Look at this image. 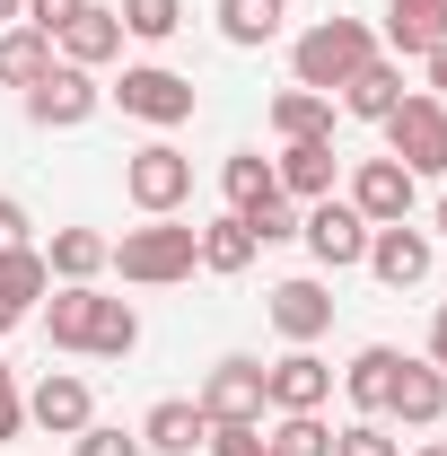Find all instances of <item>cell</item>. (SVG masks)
I'll return each mask as SVG.
<instances>
[{
    "instance_id": "1",
    "label": "cell",
    "mask_w": 447,
    "mask_h": 456,
    "mask_svg": "<svg viewBox=\"0 0 447 456\" xmlns=\"http://www.w3.org/2000/svg\"><path fill=\"white\" fill-rule=\"evenodd\" d=\"M45 334H53V351L132 360V351H141V316H132V298H106L97 281H61L53 307H45Z\"/></svg>"
},
{
    "instance_id": "2",
    "label": "cell",
    "mask_w": 447,
    "mask_h": 456,
    "mask_svg": "<svg viewBox=\"0 0 447 456\" xmlns=\"http://www.w3.org/2000/svg\"><path fill=\"white\" fill-rule=\"evenodd\" d=\"M193 264H202V228H184V220L123 228V246H114V273H123V281H141V289L193 281Z\"/></svg>"
},
{
    "instance_id": "3",
    "label": "cell",
    "mask_w": 447,
    "mask_h": 456,
    "mask_svg": "<svg viewBox=\"0 0 447 456\" xmlns=\"http://www.w3.org/2000/svg\"><path fill=\"white\" fill-rule=\"evenodd\" d=\"M360 61H378V36H369L360 18H316V27L289 45V70H298V88H316V97H334V88L360 70Z\"/></svg>"
},
{
    "instance_id": "4",
    "label": "cell",
    "mask_w": 447,
    "mask_h": 456,
    "mask_svg": "<svg viewBox=\"0 0 447 456\" xmlns=\"http://www.w3.org/2000/svg\"><path fill=\"white\" fill-rule=\"evenodd\" d=\"M386 159L403 175H447V97H430V88H412L403 106L386 114Z\"/></svg>"
},
{
    "instance_id": "5",
    "label": "cell",
    "mask_w": 447,
    "mask_h": 456,
    "mask_svg": "<svg viewBox=\"0 0 447 456\" xmlns=\"http://www.w3.org/2000/svg\"><path fill=\"white\" fill-rule=\"evenodd\" d=\"M123 193H132V211L175 220V211H184V193H193V159H184L175 141H150V150H132V159H123Z\"/></svg>"
},
{
    "instance_id": "6",
    "label": "cell",
    "mask_w": 447,
    "mask_h": 456,
    "mask_svg": "<svg viewBox=\"0 0 447 456\" xmlns=\"http://www.w3.org/2000/svg\"><path fill=\"white\" fill-rule=\"evenodd\" d=\"M114 106L132 114V123H158V132H175V123H193V79H175V70H158V61H141V70H123L106 88Z\"/></svg>"
},
{
    "instance_id": "7",
    "label": "cell",
    "mask_w": 447,
    "mask_h": 456,
    "mask_svg": "<svg viewBox=\"0 0 447 456\" xmlns=\"http://www.w3.org/2000/svg\"><path fill=\"white\" fill-rule=\"evenodd\" d=\"M325 395H334V369L316 360V342H289L264 369V412H325Z\"/></svg>"
},
{
    "instance_id": "8",
    "label": "cell",
    "mask_w": 447,
    "mask_h": 456,
    "mask_svg": "<svg viewBox=\"0 0 447 456\" xmlns=\"http://www.w3.org/2000/svg\"><path fill=\"white\" fill-rule=\"evenodd\" d=\"M97 106H106V88H97V70H79V61H53V70L27 88V114H36L45 132H70V123H88Z\"/></svg>"
},
{
    "instance_id": "9",
    "label": "cell",
    "mask_w": 447,
    "mask_h": 456,
    "mask_svg": "<svg viewBox=\"0 0 447 456\" xmlns=\"http://www.w3.org/2000/svg\"><path fill=\"white\" fill-rule=\"evenodd\" d=\"M298 237H307V255H316L325 273H351V264L369 255V220H360L351 202H334V193L298 211Z\"/></svg>"
},
{
    "instance_id": "10",
    "label": "cell",
    "mask_w": 447,
    "mask_h": 456,
    "mask_svg": "<svg viewBox=\"0 0 447 456\" xmlns=\"http://www.w3.org/2000/svg\"><path fill=\"white\" fill-rule=\"evenodd\" d=\"M430 255H439V246H430V228L394 220V228H369V255H360V264H369L386 289H421V281H430Z\"/></svg>"
},
{
    "instance_id": "11",
    "label": "cell",
    "mask_w": 447,
    "mask_h": 456,
    "mask_svg": "<svg viewBox=\"0 0 447 456\" xmlns=\"http://www.w3.org/2000/svg\"><path fill=\"white\" fill-rule=\"evenodd\" d=\"M27 421H36V430H53V439H79V430L97 421V395H88V378H70V369H45V378L27 387Z\"/></svg>"
},
{
    "instance_id": "12",
    "label": "cell",
    "mask_w": 447,
    "mask_h": 456,
    "mask_svg": "<svg viewBox=\"0 0 447 456\" xmlns=\"http://www.w3.org/2000/svg\"><path fill=\"white\" fill-rule=\"evenodd\" d=\"M412 193H421V175H403L394 159H360V167H351V211H360L369 228L412 220Z\"/></svg>"
},
{
    "instance_id": "13",
    "label": "cell",
    "mask_w": 447,
    "mask_h": 456,
    "mask_svg": "<svg viewBox=\"0 0 447 456\" xmlns=\"http://www.w3.org/2000/svg\"><path fill=\"white\" fill-rule=\"evenodd\" d=\"M193 403H202L211 430H220V421H264V360H220Z\"/></svg>"
},
{
    "instance_id": "14",
    "label": "cell",
    "mask_w": 447,
    "mask_h": 456,
    "mask_svg": "<svg viewBox=\"0 0 447 456\" xmlns=\"http://www.w3.org/2000/svg\"><path fill=\"white\" fill-rule=\"evenodd\" d=\"M386 412L403 421V430H439V421H447V369H430V360H403V369H394Z\"/></svg>"
},
{
    "instance_id": "15",
    "label": "cell",
    "mask_w": 447,
    "mask_h": 456,
    "mask_svg": "<svg viewBox=\"0 0 447 456\" xmlns=\"http://www.w3.org/2000/svg\"><path fill=\"white\" fill-rule=\"evenodd\" d=\"M272 334L280 342H325L334 334V289L325 281H280L272 289Z\"/></svg>"
},
{
    "instance_id": "16",
    "label": "cell",
    "mask_w": 447,
    "mask_h": 456,
    "mask_svg": "<svg viewBox=\"0 0 447 456\" xmlns=\"http://www.w3.org/2000/svg\"><path fill=\"white\" fill-rule=\"evenodd\" d=\"M45 289H53V273H45V246H9V255H0V334H9V325H27Z\"/></svg>"
},
{
    "instance_id": "17",
    "label": "cell",
    "mask_w": 447,
    "mask_h": 456,
    "mask_svg": "<svg viewBox=\"0 0 447 456\" xmlns=\"http://www.w3.org/2000/svg\"><path fill=\"white\" fill-rule=\"evenodd\" d=\"M403 97H412V88H403V61H386V53L360 61V70L342 79V114H360V123H386Z\"/></svg>"
},
{
    "instance_id": "18",
    "label": "cell",
    "mask_w": 447,
    "mask_h": 456,
    "mask_svg": "<svg viewBox=\"0 0 447 456\" xmlns=\"http://www.w3.org/2000/svg\"><path fill=\"white\" fill-rule=\"evenodd\" d=\"M386 45L403 61H430L447 45V0H386Z\"/></svg>"
},
{
    "instance_id": "19",
    "label": "cell",
    "mask_w": 447,
    "mask_h": 456,
    "mask_svg": "<svg viewBox=\"0 0 447 456\" xmlns=\"http://www.w3.org/2000/svg\"><path fill=\"white\" fill-rule=\"evenodd\" d=\"M53 53H61V61H79V70H106V61L123 53V18L88 0V9H79V18H70V27L53 36Z\"/></svg>"
},
{
    "instance_id": "20",
    "label": "cell",
    "mask_w": 447,
    "mask_h": 456,
    "mask_svg": "<svg viewBox=\"0 0 447 456\" xmlns=\"http://www.w3.org/2000/svg\"><path fill=\"white\" fill-rule=\"evenodd\" d=\"M334 141H289V150H280L272 159V175H280V193H289V202H325V193H334Z\"/></svg>"
},
{
    "instance_id": "21",
    "label": "cell",
    "mask_w": 447,
    "mask_h": 456,
    "mask_svg": "<svg viewBox=\"0 0 447 456\" xmlns=\"http://www.w3.org/2000/svg\"><path fill=\"white\" fill-rule=\"evenodd\" d=\"M202 439H211V421H202V403H193V395L150 403V421H141V448H158V456H193Z\"/></svg>"
},
{
    "instance_id": "22",
    "label": "cell",
    "mask_w": 447,
    "mask_h": 456,
    "mask_svg": "<svg viewBox=\"0 0 447 456\" xmlns=\"http://www.w3.org/2000/svg\"><path fill=\"white\" fill-rule=\"evenodd\" d=\"M394 369H403V351H386V342H369L351 369H342V395L360 403V421H378L386 412V395H394Z\"/></svg>"
},
{
    "instance_id": "23",
    "label": "cell",
    "mask_w": 447,
    "mask_h": 456,
    "mask_svg": "<svg viewBox=\"0 0 447 456\" xmlns=\"http://www.w3.org/2000/svg\"><path fill=\"white\" fill-rule=\"evenodd\" d=\"M106 264H114V246L97 228H53V246H45V273L53 281H97Z\"/></svg>"
},
{
    "instance_id": "24",
    "label": "cell",
    "mask_w": 447,
    "mask_h": 456,
    "mask_svg": "<svg viewBox=\"0 0 447 456\" xmlns=\"http://www.w3.org/2000/svg\"><path fill=\"white\" fill-rule=\"evenodd\" d=\"M272 132H280V141H334V97L280 88V97H272Z\"/></svg>"
},
{
    "instance_id": "25",
    "label": "cell",
    "mask_w": 447,
    "mask_h": 456,
    "mask_svg": "<svg viewBox=\"0 0 447 456\" xmlns=\"http://www.w3.org/2000/svg\"><path fill=\"white\" fill-rule=\"evenodd\" d=\"M53 61H61V53H53V36H36V27H9V36H0V88H36Z\"/></svg>"
},
{
    "instance_id": "26",
    "label": "cell",
    "mask_w": 447,
    "mask_h": 456,
    "mask_svg": "<svg viewBox=\"0 0 447 456\" xmlns=\"http://www.w3.org/2000/svg\"><path fill=\"white\" fill-rule=\"evenodd\" d=\"M220 193H228V211L246 220V211H264V202L280 193V175H272V159H255V150H237V159L220 167Z\"/></svg>"
},
{
    "instance_id": "27",
    "label": "cell",
    "mask_w": 447,
    "mask_h": 456,
    "mask_svg": "<svg viewBox=\"0 0 447 456\" xmlns=\"http://www.w3.org/2000/svg\"><path fill=\"white\" fill-rule=\"evenodd\" d=\"M280 18H289V0H220V36H228V45H246V53L272 45Z\"/></svg>"
},
{
    "instance_id": "28",
    "label": "cell",
    "mask_w": 447,
    "mask_h": 456,
    "mask_svg": "<svg viewBox=\"0 0 447 456\" xmlns=\"http://www.w3.org/2000/svg\"><path fill=\"white\" fill-rule=\"evenodd\" d=\"M246 264H255V228L237 220V211L202 228V273H246Z\"/></svg>"
},
{
    "instance_id": "29",
    "label": "cell",
    "mask_w": 447,
    "mask_h": 456,
    "mask_svg": "<svg viewBox=\"0 0 447 456\" xmlns=\"http://www.w3.org/2000/svg\"><path fill=\"white\" fill-rule=\"evenodd\" d=\"M114 18H123V36H141V45H167L175 27H184V0H123Z\"/></svg>"
},
{
    "instance_id": "30",
    "label": "cell",
    "mask_w": 447,
    "mask_h": 456,
    "mask_svg": "<svg viewBox=\"0 0 447 456\" xmlns=\"http://www.w3.org/2000/svg\"><path fill=\"white\" fill-rule=\"evenodd\" d=\"M272 456H334V430H325L316 412H280V430H272Z\"/></svg>"
},
{
    "instance_id": "31",
    "label": "cell",
    "mask_w": 447,
    "mask_h": 456,
    "mask_svg": "<svg viewBox=\"0 0 447 456\" xmlns=\"http://www.w3.org/2000/svg\"><path fill=\"white\" fill-rule=\"evenodd\" d=\"M202 448L211 456H272V439H264V421H220Z\"/></svg>"
},
{
    "instance_id": "32",
    "label": "cell",
    "mask_w": 447,
    "mask_h": 456,
    "mask_svg": "<svg viewBox=\"0 0 447 456\" xmlns=\"http://www.w3.org/2000/svg\"><path fill=\"white\" fill-rule=\"evenodd\" d=\"M246 228H255V246H280V237H298V202H289V193H272L264 211H246Z\"/></svg>"
},
{
    "instance_id": "33",
    "label": "cell",
    "mask_w": 447,
    "mask_h": 456,
    "mask_svg": "<svg viewBox=\"0 0 447 456\" xmlns=\"http://www.w3.org/2000/svg\"><path fill=\"white\" fill-rule=\"evenodd\" d=\"M334 456H403V448H394L378 421H351V430H334Z\"/></svg>"
},
{
    "instance_id": "34",
    "label": "cell",
    "mask_w": 447,
    "mask_h": 456,
    "mask_svg": "<svg viewBox=\"0 0 447 456\" xmlns=\"http://www.w3.org/2000/svg\"><path fill=\"white\" fill-rule=\"evenodd\" d=\"M79 9H88V0H27V18H18V27H36V36H61Z\"/></svg>"
},
{
    "instance_id": "35",
    "label": "cell",
    "mask_w": 447,
    "mask_h": 456,
    "mask_svg": "<svg viewBox=\"0 0 447 456\" xmlns=\"http://www.w3.org/2000/svg\"><path fill=\"white\" fill-rule=\"evenodd\" d=\"M79 456H141V439H123V430H97V421H88V430H79Z\"/></svg>"
},
{
    "instance_id": "36",
    "label": "cell",
    "mask_w": 447,
    "mask_h": 456,
    "mask_svg": "<svg viewBox=\"0 0 447 456\" xmlns=\"http://www.w3.org/2000/svg\"><path fill=\"white\" fill-rule=\"evenodd\" d=\"M18 430H27V395H18V387H0V448H9Z\"/></svg>"
},
{
    "instance_id": "37",
    "label": "cell",
    "mask_w": 447,
    "mask_h": 456,
    "mask_svg": "<svg viewBox=\"0 0 447 456\" xmlns=\"http://www.w3.org/2000/svg\"><path fill=\"white\" fill-rule=\"evenodd\" d=\"M9 246H27V211H18V202L0 193V255H9Z\"/></svg>"
},
{
    "instance_id": "38",
    "label": "cell",
    "mask_w": 447,
    "mask_h": 456,
    "mask_svg": "<svg viewBox=\"0 0 447 456\" xmlns=\"http://www.w3.org/2000/svg\"><path fill=\"white\" fill-rule=\"evenodd\" d=\"M430 369H447V298H439V316H430Z\"/></svg>"
},
{
    "instance_id": "39",
    "label": "cell",
    "mask_w": 447,
    "mask_h": 456,
    "mask_svg": "<svg viewBox=\"0 0 447 456\" xmlns=\"http://www.w3.org/2000/svg\"><path fill=\"white\" fill-rule=\"evenodd\" d=\"M430 97H447V45L430 53Z\"/></svg>"
},
{
    "instance_id": "40",
    "label": "cell",
    "mask_w": 447,
    "mask_h": 456,
    "mask_svg": "<svg viewBox=\"0 0 447 456\" xmlns=\"http://www.w3.org/2000/svg\"><path fill=\"white\" fill-rule=\"evenodd\" d=\"M9 18H27V0H0V27H9Z\"/></svg>"
},
{
    "instance_id": "41",
    "label": "cell",
    "mask_w": 447,
    "mask_h": 456,
    "mask_svg": "<svg viewBox=\"0 0 447 456\" xmlns=\"http://www.w3.org/2000/svg\"><path fill=\"white\" fill-rule=\"evenodd\" d=\"M412 456H447V439H430V448H412Z\"/></svg>"
},
{
    "instance_id": "42",
    "label": "cell",
    "mask_w": 447,
    "mask_h": 456,
    "mask_svg": "<svg viewBox=\"0 0 447 456\" xmlns=\"http://www.w3.org/2000/svg\"><path fill=\"white\" fill-rule=\"evenodd\" d=\"M0 387H18V378H9V360H0Z\"/></svg>"
},
{
    "instance_id": "43",
    "label": "cell",
    "mask_w": 447,
    "mask_h": 456,
    "mask_svg": "<svg viewBox=\"0 0 447 456\" xmlns=\"http://www.w3.org/2000/svg\"><path fill=\"white\" fill-rule=\"evenodd\" d=\"M439 237H447V202H439Z\"/></svg>"
}]
</instances>
